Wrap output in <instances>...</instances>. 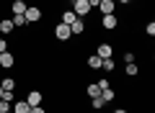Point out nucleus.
Segmentation results:
<instances>
[{
  "label": "nucleus",
  "instance_id": "nucleus-33",
  "mask_svg": "<svg viewBox=\"0 0 155 113\" xmlns=\"http://www.w3.org/2000/svg\"><path fill=\"white\" fill-rule=\"evenodd\" d=\"M8 113H13V111H8Z\"/></svg>",
  "mask_w": 155,
  "mask_h": 113
},
{
  "label": "nucleus",
  "instance_id": "nucleus-27",
  "mask_svg": "<svg viewBox=\"0 0 155 113\" xmlns=\"http://www.w3.org/2000/svg\"><path fill=\"white\" fill-rule=\"evenodd\" d=\"M98 3H101V0H88V5H91V11H98Z\"/></svg>",
  "mask_w": 155,
  "mask_h": 113
},
{
  "label": "nucleus",
  "instance_id": "nucleus-3",
  "mask_svg": "<svg viewBox=\"0 0 155 113\" xmlns=\"http://www.w3.org/2000/svg\"><path fill=\"white\" fill-rule=\"evenodd\" d=\"M54 39H57V41H70V39H72L70 26H65V23H57V26H54Z\"/></svg>",
  "mask_w": 155,
  "mask_h": 113
},
{
  "label": "nucleus",
  "instance_id": "nucleus-32",
  "mask_svg": "<svg viewBox=\"0 0 155 113\" xmlns=\"http://www.w3.org/2000/svg\"><path fill=\"white\" fill-rule=\"evenodd\" d=\"M67 3H75V0H67Z\"/></svg>",
  "mask_w": 155,
  "mask_h": 113
},
{
  "label": "nucleus",
  "instance_id": "nucleus-29",
  "mask_svg": "<svg viewBox=\"0 0 155 113\" xmlns=\"http://www.w3.org/2000/svg\"><path fill=\"white\" fill-rule=\"evenodd\" d=\"M114 113H129V111H127V108H116Z\"/></svg>",
  "mask_w": 155,
  "mask_h": 113
},
{
  "label": "nucleus",
  "instance_id": "nucleus-17",
  "mask_svg": "<svg viewBox=\"0 0 155 113\" xmlns=\"http://www.w3.org/2000/svg\"><path fill=\"white\" fill-rule=\"evenodd\" d=\"M11 21H13V28H26V26H28V23H26V16H13Z\"/></svg>",
  "mask_w": 155,
  "mask_h": 113
},
{
  "label": "nucleus",
  "instance_id": "nucleus-7",
  "mask_svg": "<svg viewBox=\"0 0 155 113\" xmlns=\"http://www.w3.org/2000/svg\"><path fill=\"white\" fill-rule=\"evenodd\" d=\"M13 64H16V57H13L11 52H3V54H0V67H3V70H11Z\"/></svg>",
  "mask_w": 155,
  "mask_h": 113
},
{
  "label": "nucleus",
  "instance_id": "nucleus-18",
  "mask_svg": "<svg viewBox=\"0 0 155 113\" xmlns=\"http://www.w3.org/2000/svg\"><path fill=\"white\" fill-rule=\"evenodd\" d=\"M85 93H88V98H98L101 95V87L96 85V82H91V85L85 87Z\"/></svg>",
  "mask_w": 155,
  "mask_h": 113
},
{
  "label": "nucleus",
  "instance_id": "nucleus-4",
  "mask_svg": "<svg viewBox=\"0 0 155 113\" xmlns=\"http://www.w3.org/2000/svg\"><path fill=\"white\" fill-rule=\"evenodd\" d=\"M101 26H104L106 31L119 28V18H116V13H111V16H101Z\"/></svg>",
  "mask_w": 155,
  "mask_h": 113
},
{
  "label": "nucleus",
  "instance_id": "nucleus-11",
  "mask_svg": "<svg viewBox=\"0 0 155 113\" xmlns=\"http://www.w3.org/2000/svg\"><path fill=\"white\" fill-rule=\"evenodd\" d=\"M70 33H72V36H83V33H85V21H83V18H78L75 23H70Z\"/></svg>",
  "mask_w": 155,
  "mask_h": 113
},
{
  "label": "nucleus",
  "instance_id": "nucleus-25",
  "mask_svg": "<svg viewBox=\"0 0 155 113\" xmlns=\"http://www.w3.org/2000/svg\"><path fill=\"white\" fill-rule=\"evenodd\" d=\"M3 52H8V39L5 36H0V54Z\"/></svg>",
  "mask_w": 155,
  "mask_h": 113
},
{
  "label": "nucleus",
  "instance_id": "nucleus-6",
  "mask_svg": "<svg viewBox=\"0 0 155 113\" xmlns=\"http://www.w3.org/2000/svg\"><path fill=\"white\" fill-rule=\"evenodd\" d=\"M23 100H26L28 103V105H41V100H44V95H41V90H31V93H28V95L26 98H23Z\"/></svg>",
  "mask_w": 155,
  "mask_h": 113
},
{
  "label": "nucleus",
  "instance_id": "nucleus-26",
  "mask_svg": "<svg viewBox=\"0 0 155 113\" xmlns=\"http://www.w3.org/2000/svg\"><path fill=\"white\" fill-rule=\"evenodd\" d=\"M3 100H8V103H13V100H16V93H3Z\"/></svg>",
  "mask_w": 155,
  "mask_h": 113
},
{
  "label": "nucleus",
  "instance_id": "nucleus-15",
  "mask_svg": "<svg viewBox=\"0 0 155 113\" xmlns=\"http://www.w3.org/2000/svg\"><path fill=\"white\" fill-rule=\"evenodd\" d=\"M101 62L104 59H101L98 54H91L88 57V70H101Z\"/></svg>",
  "mask_w": 155,
  "mask_h": 113
},
{
  "label": "nucleus",
  "instance_id": "nucleus-8",
  "mask_svg": "<svg viewBox=\"0 0 155 113\" xmlns=\"http://www.w3.org/2000/svg\"><path fill=\"white\" fill-rule=\"evenodd\" d=\"M114 8H116V3H114V0H101V3H98L101 16H111V13H114Z\"/></svg>",
  "mask_w": 155,
  "mask_h": 113
},
{
  "label": "nucleus",
  "instance_id": "nucleus-10",
  "mask_svg": "<svg viewBox=\"0 0 155 113\" xmlns=\"http://www.w3.org/2000/svg\"><path fill=\"white\" fill-rule=\"evenodd\" d=\"M16 77H3L0 80V87H3V93H16Z\"/></svg>",
  "mask_w": 155,
  "mask_h": 113
},
{
  "label": "nucleus",
  "instance_id": "nucleus-13",
  "mask_svg": "<svg viewBox=\"0 0 155 113\" xmlns=\"http://www.w3.org/2000/svg\"><path fill=\"white\" fill-rule=\"evenodd\" d=\"M13 31H16V28H13V21L11 18H3V21H0V33L8 36V33H13Z\"/></svg>",
  "mask_w": 155,
  "mask_h": 113
},
{
  "label": "nucleus",
  "instance_id": "nucleus-14",
  "mask_svg": "<svg viewBox=\"0 0 155 113\" xmlns=\"http://www.w3.org/2000/svg\"><path fill=\"white\" fill-rule=\"evenodd\" d=\"M75 21H78V16L72 13V8H67V11L62 13V21H60V23H65V26H70V23H75Z\"/></svg>",
  "mask_w": 155,
  "mask_h": 113
},
{
  "label": "nucleus",
  "instance_id": "nucleus-30",
  "mask_svg": "<svg viewBox=\"0 0 155 113\" xmlns=\"http://www.w3.org/2000/svg\"><path fill=\"white\" fill-rule=\"evenodd\" d=\"M0 98H3V87H0Z\"/></svg>",
  "mask_w": 155,
  "mask_h": 113
},
{
  "label": "nucleus",
  "instance_id": "nucleus-24",
  "mask_svg": "<svg viewBox=\"0 0 155 113\" xmlns=\"http://www.w3.org/2000/svg\"><path fill=\"white\" fill-rule=\"evenodd\" d=\"M11 105H13V103H8V100L0 98V113H8V111H11Z\"/></svg>",
  "mask_w": 155,
  "mask_h": 113
},
{
  "label": "nucleus",
  "instance_id": "nucleus-1",
  "mask_svg": "<svg viewBox=\"0 0 155 113\" xmlns=\"http://www.w3.org/2000/svg\"><path fill=\"white\" fill-rule=\"evenodd\" d=\"M23 16H26V23H39L41 18H44V13H41V8H39V5H28Z\"/></svg>",
  "mask_w": 155,
  "mask_h": 113
},
{
  "label": "nucleus",
  "instance_id": "nucleus-12",
  "mask_svg": "<svg viewBox=\"0 0 155 113\" xmlns=\"http://www.w3.org/2000/svg\"><path fill=\"white\" fill-rule=\"evenodd\" d=\"M11 111H13V113H28V111H31V105H28L26 100H18V98H16L13 105H11Z\"/></svg>",
  "mask_w": 155,
  "mask_h": 113
},
{
  "label": "nucleus",
  "instance_id": "nucleus-2",
  "mask_svg": "<svg viewBox=\"0 0 155 113\" xmlns=\"http://www.w3.org/2000/svg\"><path fill=\"white\" fill-rule=\"evenodd\" d=\"M72 13H75L78 18H85L91 13V5H88V0H75L72 3Z\"/></svg>",
  "mask_w": 155,
  "mask_h": 113
},
{
  "label": "nucleus",
  "instance_id": "nucleus-19",
  "mask_svg": "<svg viewBox=\"0 0 155 113\" xmlns=\"http://www.w3.org/2000/svg\"><path fill=\"white\" fill-rule=\"evenodd\" d=\"M101 70H106V72H114V70H116V62L109 57V59H104V62H101Z\"/></svg>",
  "mask_w": 155,
  "mask_h": 113
},
{
  "label": "nucleus",
  "instance_id": "nucleus-28",
  "mask_svg": "<svg viewBox=\"0 0 155 113\" xmlns=\"http://www.w3.org/2000/svg\"><path fill=\"white\" fill-rule=\"evenodd\" d=\"M28 113H47V111H44V108H41V105H34V108H31V111H28Z\"/></svg>",
  "mask_w": 155,
  "mask_h": 113
},
{
  "label": "nucleus",
  "instance_id": "nucleus-22",
  "mask_svg": "<svg viewBox=\"0 0 155 113\" xmlns=\"http://www.w3.org/2000/svg\"><path fill=\"white\" fill-rule=\"evenodd\" d=\"M134 59H137V54H134V52H124V64H132Z\"/></svg>",
  "mask_w": 155,
  "mask_h": 113
},
{
  "label": "nucleus",
  "instance_id": "nucleus-5",
  "mask_svg": "<svg viewBox=\"0 0 155 113\" xmlns=\"http://www.w3.org/2000/svg\"><path fill=\"white\" fill-rule=\"evenodd\" d=\"M96 54H98L101 59H109V57H114V46H111V44H98V46H96Z\"/></svg>",
  "mask_w": 155,
  "mask_h": 113
},
{
  "label": "nucleus",
  "instance_id": "nucleus-9",
  "mask_svg": "<svg viewBox=\"0 0 155 113\" xmlns=\"http://www.w3.org/2000/svg\"><path fill=\"white\" fill-rule=\"evenodd\" d=\"M26 0H13V3H11V13H13V16H23V13H26Z\"/></svg>",
  "mask_w": 155,
  "mask_h": 113
},
{
  "label": "nucleus",
  "instance_id": "nucleus-20",
  "mask_svg": "<svg viewBox=\"0 0 155 113\" xmlns=\"http://www.w3.org/2000/svg\"><path fill=\"white\" fill-rule=\"evenodd\" d=\"M124 72H127V77H137V75H140V67L132 62V64H127V67H124Z\"/></svg>",
  "mask_w": 155,
  "mask_h": 113
},
{
  "label": "nucleus",
  "instance_id": "nucleus-23",
  "mask_svg": "<svg viewBox=\"0 0 155 113\" xmlns=\"http://www.w3.org/2000/svg\"><path fill=\"white\" fill-rule=\"evenodd\" d=\"M145 33H147V36H155V21H147V26H145Z\"/></svg>",
  "mask_w": 155,
  "mask_h": 113
},
{
  "label": "nucleus",
  "instance_id": "nucleus-31",
  "mask_svg": "<svg viewBox=\"0 0 155 113\" xmlns=\"http://www.w3.org/2000/svg\"><path fill=\"white\" fill-rule=\"evenodd\" d=\"M127 3H137V0H127Z\"/></svg>",
  "mask_w": 155,
  "mask_h": 113
},
{
  "label": "nucleus",
  "instance_id": "nucleus-21",
  "mask_svg": "<svg viewBox=\"0 0 155 113\" xmlns=\"http://www.w3.org/2000/svg\"><path fill=\"white\" fill-rule=\"evenodd\" d=\"M104 105H106V103L101 100V95H98V98H91V108H93V111H101Z\"/></svg>",
  "mask_w": 155,
  "mask_h": 113
},
{
  "label": "nucleus",
  "instance_id": "nucleus-16",
  "mask_svg": "<svg viewBox=\"0 0 155 113\" xmlns=\"http://www.w3.org/2000/svg\"><path fill=\"white\" fill-rule=\"evenodd\" d=\"M114 98H116V93L111 90V87H104V90H101V100H104V103H111Z\"/></svg>",
  "mask_w": 155,
  "mask_h": 113
}]
</instances>
